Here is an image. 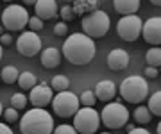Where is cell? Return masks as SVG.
I'll return each mask as SVG.
<instances>
[{
  "mask_svg": "<svg viewBox=\"0 0 161 134\" xmlns=\"http://www.w3.org/2000/svg\"><path fill=\"white\" fill-rule=\"evenodd\" d=\"M95 52H97L95 41L84 36L82 32H75L64 40L61 56L68 59V63L75 64V66H82V64L92 63V59L95 57Z\"/></svg>",
  "mask_w": 161,
  "mask_h": 134,
  "instance_id": "cell-1",
  "label": "cell"
},
{
  "mask_svg": "<svg viewBox=\"0 0 161 134\" xmlns=\"http://www.w3.org/2000/svg\"><path fill=\"white\" fill-rule=\"evenodd\" d=\"M22 134H52L54 131V116L47 109L32 107L20 118Z\"/></svg>",
  "mask_w": 161,
  "mask_h": 134,
  "instance_id": "cell-2",
  "label": "cell"
},
{
  "mask_svg": "<svg viewBox=\"0 0 161 134\" xmlns=\"http://www.w3.org/2000/svg\"><path fill=\"white\" fill-rule=\"evenodd\" d=\"M118 91H120V97L125 102L140 104V102H143L149 97V84H147V81H145L143 77L131 75L122 81Z\"/></svg>",
  "mask_w": 161,
  "mask_h": 134,
  "instance_id": "cell-3",
  "label": "cell"
},
{
  "mask_svg": "<svg viewBox=\"0 0 161 134\" xmlns=\"http://www.w3.org/2000/svg\"><path fill=\"white\" fill-rule=\"evenodd\" d=\"M109 25H111V20L108 16V13L102 11V9H97V11L82 16V22H80L82 34L92 38V40L93 38H104L109 30Z\"/></svg>",
  "mask_w": 161,
  "mask_h": 134,
  "instance_id": "cell-4",
  "label": "cell"
},
{
  "mask_svg": "<svg viewBox=\"0 0 161 134\" xmlns=\"http://www.w3.org/2000/svg\"><path fill=\"white\" fill-rule=\"evenodd\" d=\"M77 134H93L100 127V115L93 107H79L74 115V125Z\"/></svg>",
  "mask_w": 161,
  "mask_h": 134,
  "instance_id": "cell-5",
  "label": "cell"
},
{
  "mask_svg": "<svg viewBox=\"0 0 161 134\" xmlns=\"http://www.w3.org/2000/svg\"><path fill=\"white\" fill-rule=\"evenodd\" d=\"M127 120H129V111L120 102L106 104L102 113H100V122L108 129H120L127 125Z\"/></svg>",
  "mask_w": 161,
  "mask_h": 134,
  "instance_id": "cell-6",
  "label": "cell"
},
{
  "mask_svg": "<svg viewBox=\"0 0 161 134\" xmlns=\"http://www.w3.org/2000/svg\"><path fill=\"white\" fill-rule=\"evenodd\" d=\"M0 20H2V27L6 30H11V32L13 30H22L29 22V13L20 4H11L4 9Z\"/></svg>",
  "mask_w": 161,
  "mask_h": 134,
  "instance_id": "cell-7",
  "label": "cell"
},
{
  "mask_svg": "<svg viewBox=\"0 0 161 134\" xmlns=\"http://www.w3.org/2000/svg\"><path fill=\"white\" fill-rule=\"evenodd\" d=\"M52 107H54V113L58 115L59 118H70L74 116L75 113L79 111V97L72 91H61L58 93L54 99H52Z\"/></svg>",
  "mask_w": 161,
  "mask_h": 134,
  "instance_id": "cell-8",
  "label": "cell"
},
{
  "mask_svg": "<svg viewBox=\"0 0 161 134\" xmlns=\"http://www.w3.org/2000/svg\"><path fill=\"white\" fill-rule=\"evenodd\" d=\"M142 18L136 14H129V16H122L116 24V32L124 41H136L142 34Z\"/></svg>",
  "mask_w": 161,
  "mask_h": 134,
  "instance_id": "cell-9",
  "label": "cell"
},
{
  "mask_svg": "<svg viewBox=\"0 0 161 134\" xmlns=\"http://www.w3.org/2000/svg\"><path fill=\"white\" fill-rule=\"evenodd\" d=\"M16 48L18 52L25 56V57H32L41 50V38L38 36V32L32 30H25L18 36L16 40Z\"/></svg>",
  "mask_w": 161,
  "mask_h": 134,
  "instance_id": "cell-10",
  "label": "cell"
},
{
  "mask_svg": "<svg viewBox=\"0 0 161 134\" xmlns=\"http://www.w3.org/2000/svg\"><path fill=\"white\" fill-rule=\"evenodd\" d=\"M52 97H54V91L50 89V86H48L47 82H40V84H36V86L31 89L29 100L34 107L45 109L47 105L52 102Z\"/></svg>",
  "mask_w": 161,
  "mask_h": 134,
  "instance_id": "cell-11",
  "label": "cell"
},
{
  "mask_svg": "<svg viewBox=\"0 0 161 134\" xmlns=\"http://www.w3.org/2000/svg\"><path fill=\"white\" fill-rule=\"evenodd\" d=\"M142 36L150 45H159L161 41V18L152 16L142 25Z\"/></svg>",
  "mask_w": 161,
  "mask_h": 134,
  "instance_id": "cell-12",
  "label": "cell"
},
{
  "mask_svg": "<svg viewBox=\"0 0 161 134\" xmlns=\"http://www.w3.org/2000/svg\"><path fill=\"white\" fill-rule=\"evenodd\" d=\"M34 13H36V18H40L41 22L52 20L59 13L58 2H54V0H38L34 4Z\"/></svg>",
  "mask_w": 161,
  "mask_h": 134,
  "instance_id": "cell-13",
  "label": "cell"
},
{
  "mask_svg": "<svg viewBox=\"0 0 161 134\" xmlns=\"http://www.w3.org/2000/svg\"><path fill=\"white\" fill-rule=\"evenodd\" d=\"M129 61H131V57H129V54L125 52V50H122V48H115V50H111L109 54H108V57H106V63H108V66H109L111 70H125L127 66H129Z\"/></svg>",
  "mask_w": 161,
  "mask_h": 134,
  "instance_id": "cell-14",
  "label": "cell"
},
{
  "mask_svg": "<svg viewBox=\"0 0 161 134\" xmlns=\"http://www.w3.org/2000/svg\"><path fill=\"white\" fill-rule=\"evenodd\" d=\"M93 95H95V99L104 100V102L113 100L116 95V84L111 79H104V81L97 82V86L93 89Z\"/></svg>",
  "mask_w": 161,
  "mask_h": 134,
  "instance_id": "cell-15",
  "label": "cell"
},
{
  "mask_svg": "<svg viewBox=\"0 0 161 134\" xmlns=\"http://www.w3.org/2000/svg\"><path fill=\"white\" fill-rule=\"evenodd\" d=\"M61 50L56 47H48L45 48L43 52H41V64L45 66V68H56V66H59V63H61Z\"/></svg>",
  "mask_w": 161,
  "mask_h": 134,
  "instance_id": "cell-16",
  "label": "cell"
},
{
  "mask_svg": "<svg viewBox=\"0 0 161 134\" xmlns=\"http://www.w3.org/2000/svg\"><path fill=\"white\" fill-rule=\"evenodd\" d=\"M113 7H115L116 13L129 16V14H136V11L140 9V2L138 0H115Z\"/></svg>",
  "mask_w": 161,
  "mask_h": 134,
  "instance_id": "cell-17",
  "label": "cell"
},
{
  "mask_svg": "<svg viewBox=\"0 0 161 134\" xmlns=\"http://www.w3.org/2000/svg\"><path fill=\"white\" fill-rule=\"evenodd\" d=\"M72 9H74L75 16H86V14H90V13H93V11H97V9H100V2H98V0L74 2Z\"/></svg>",
  "mask_w": 161,
  "mask_h": 134,
  "instance_id": "cell-18",
  "label": "cell"
},
{
  "mask_svg": "<svg viewBox=\"0 0 161 134\" xmlns=\"http://www.w3.org/2000/svg\"><path fill=\"white\" fill-rule=\"evenodd\" d=\"M18 86L22 88V89H32V88L36 86V75L32 73V72H29V70H25V72H22L20 75H18Z\"/></svg>",
  "mask_w": 161,
  "mask_h": 134,
  "instance_id": "cell-19",
  "label": "cell"
},
{
  "mask_svg": "<svg viewBox=\"0 0 161 134\" xmlns=\"http://www.w3.org/2000/svg\"><path fill=\"white\" fill-rule=\"evenodd\" d=\"M18 75H20V72L16 70V66L7 64V66H4L2 72H0V81H4L6 84H13V82L18 81Z\"/></svg>",
  "mask_w": 161,
  "mask_h": 134,
  "instance_id": "cell-20",
  "label": "cell"
},
{
  "mask_svg": "<svg viewBox=\"0 0 161 134\" xmlns=\"http://www.w3.org/2000/svg\"><path fill=\"white\" fill-rule=\"evenodd\" d=\"M145 61H147V64H149L150 68H159V64H161V50L158 47L149 48L147 54H145Z\"/></svg>",
  "mask_w": 161,
  "mask_h": 134,
  "instance_id": "cell-21",
  "label": "cell"
},
{
  "mask_svg": "<svg viewBox=\"0 0 161 134\" xmlns=\"http://www.w3.org/2000/svg\"><path fill=\"white\" fill-rule=\"evenodd\" d=\"M132 115H134V120H136L140 125H147V123H150V120H152V115H150V111L147 109L145 105H138Z\"/></svg>",
  "mask_w": 161,
  "mask_h": 134,
  "instance_id": "cell-22",
  "label": "cell"
},
{
  "mask_svg": "<svg viewBox=\"0 0 161 134\" xmlns=\"http://www.w3.org/2000/svg\"><path fill=\"white\" fill-rule=\"evenodd\" d=\"M68 88H70V79L66 75H56L50 82V89H56L58 93L68 91Z\"/></svg>",
  "mask_w": 161,
  "mask_h": 134,
  "instance_id": "cell-23",
  "label": "cell"
},
{
  "mask_svg": "<svg viewBox=\"0 0 161 134\" xmlns=\"http://www.w3.org/2000/svg\"><path fill=\"white\" fill-rule=\"evenodd\" d=\"M147 109L150 111V115H152V113H154L156 116L161 115V91H156L154 95L149 97V105H147Z\"/></svg>",
  "mask_w": 161,
  "mask_h": 134,
  "instance_id": "cell-24",
  "label": "cell"
},
{
  "mask_svg": "<svg viewBox=\"0 0 161 134\" xmlns=\"http://www.w3.org/2000/svg\"><path fill=\"white\" fill-rule=\"evenodd\" d=\"M29 100H27V97L23 93H14L11 97V107L13 109H25V104H27Z\"/></svg>",
  "mask_w": 161,
  "mask_h": 134,
  "instance_id": "cell-25",
  "label": "cell"
},
{
  "mask_svg": "<svg viewBox=\"0 0 161 134\" xmlns=\"http://www.w3.org/2000/svg\"><path fill=\"white\" fill-rule=\"evenodd\" d=\"M79 104H82L84 107H93L97 104V99H95L93 91H82L79 97Z\"/></svg>",
  "mask_w": 161,
  "mask_h": 134,
  "instance_id": "cell-26",
  "label": "cell"
},
{
  "mask_svg": "<svg viewBox=\"0 0 161 134\" xmlns=\"http://www.w3.org/2000/svg\"><path fill=\"white\" fill-rule=\"evenodd\" d=\"M59 14H61V18H63V24L64 22L75 20V13H74V9H72V6H63L61 9H59Z\"/></svg>",
  "mask_w": 161,
  "mask_h": 134,
  "instance_id": "cell-27",
  "label": "cell"
},
{
  "mask_svg": "<svg viewBox=\"0 0 161 134\" xmlns=\"http://www.w3.org/2000/svg\"><path fill=\"white\" fill-rule=\"evenodd\" d=\"M52 134H77V131H75V129L72 127V125L61 123V125H58V127H54Z\"/></svg>",
  "mask_w": 161,
  "mask_h": 134,
  "instance_id": "cell-28",
  "label": "cell"
},
{
  "mask_svg": "<svg viewBox=\"0 0 161 134\" xmlns=\"http://www.w3.org/2000/svg\"><path fill=\"white\" fill-rule=\"evenodd\" d=\"M2 116H4V120H6L7 123H13V122H16L18 120V111L13 109V107H7V109H4Z\"/></svg>",
  "mask_w": 161,
  "mask_h": 134,
  "instance_id": "cell-29",
  "label": "cell"
},
{
  "mask_svg": "<svg viewBox=\"0 0 161 134\" xmlns=\"http://www.w3.org/2000/svg\"><path fill=\"white\" fill-rule=\"evenodd\" d=\"M27 25L31 27V30H32V32L43 29V22H41L40 18H36V16H29V22H27Z\"/></svg>",
  "mask_w": 161,
  "mask_h": 134,
  "instance_id": "cell-30",
  "label": "cell"
},
{
  "mask_svg": "<svg viewBox=\"0 0 161 134\" xmlns=\"http://www.w3.org/2000/svg\"><path fill=\"white\" fill-rule=\"evenodd\" d=\"M54 32H56V36H66L68 34V27H66V24L59 22V24L54 25Z\"/></svg>",
  "mask_w": 161,
  "mask_h": 134,
  "instance_id": "cell-31",
  "label": "cell"
},
{
  "mask_svg": "<svg viewBox=\"0 0 161 134\" xmlns=\"http://www.w3.org/2000/svg\"><path fill=\"white\" fill-rule=\"evenodd\" d=\"M11 43H13V36L11 34L4 32V34L0 36V45H2V48L4 47H11Z\"/></svg>",
  "mask_w": 161,
  "mask_h": 134,
  "instance_id": "cell-32",
  "label": "cell"
},
{
  "mask_svg": "<svg viewBox=\"0 0 161 134\" xmlns=\"http://www.w3.org/2000/svg\"><path fill=\"white\" fill-rule=\"evenodd\" d=\"M145 75L149 77V79H156V77H158V68H150V66H147V68H145Z\"/></svg>",
  "mask_w": 161,
  "mask_h": 134,
  "instance_id": "cell-33",
  "label": "cell"
},
{
  "mask_svg": "<svg viewBox=\"0 0 161 134\" xmlns=\"http://www.w3.org/2000/svg\"><path fill=\"white\" fill-rule=\"evenodd\" d=\"M0 134H14V132L11 131V127H9L7 123L0 122Z\"/></svg>",
  "mask_w": 161,
  "mask_h": 134,
  "instance_id": "cell-34",
  "label": "cell"
},
{
  "mask_svg": "<svg viewBox=\"0 0 161 134\" xmlns=\"http://www.w3.org/2000/svg\"><path fill=\"white\" fill-rule=\"evenodd\" d=\"M129 134H150V132L147 131V129H143V127H138V129L134 127L132 131H129Z\"/></svg>",
  "mask_w": 161,
  "mask_h": 134,
  "instance_id": "cell-35",
  "label": "cell"
},
{
  "mask_svg": "<svg viewBox=\"0 0 161 134\" xmlns=\"http://www.w3.org/2000/svg\"><path fill=\"white\" fill-rule=\"evenodd\" d=\"M36 0H25V6H34Z\"/></svg>",
  "mask_w": 161,
  "mask_h": 134,
  "instance_id": "cell-36",
  "label": "cell"
},
{
  "mask_svg": "<svg viewBox=\"0 0 161 134\" xmlns=\"http://www.w3.org/2000/svg\"><path fill=\"white\" fill-rule=\"evenodd\" d=\"M150 4H152V6H156V7H159V6H161V2H159V0H152Z\"/></svg>",
  "mask_w": 161,
  "mask_h": 134,
  "instance_id": "cell-37",
  "label": "cell"
},
{
  "mask_svg": "<svg viewBox=\"0 0 161 134\" xmlns=\"http://www.w3.org/2000/svg\"><path fill=\"white\" fill-rule=\"evenodd\" d=\"M156 134H161V123L158 125V131H156Z\"/></svg>",
  "mask_w": 161,
  "mask_h": 134,
  "instance_id": "cell-38",
  "label": "cell"
},
{
  "mask_svg": "<svg viewBox=\"0 0 161 134\" xmlns=\"http://www.w3.org/2000/svg\"><path fill=\"white\" fill-rule=\"evenodd\" d=\"M2 113H4V107H2V102H0V116H2Z\"/></svg>",
  "mask_w": 161,
  "mask_h": 134,
  "instance_id": "cell-39",
  "label": "cell"
},
{
  "mask_svg": "<svg viewBox=\"0 0 161 134\" xmlns=\"http://www.w3.org/2000/svg\"><path fill=\"white\" fill-rule=\"evenodd\" d=\"M2 54H4V50H2V45H0V61H2Z\"/></svg>",
  "mask_w": 161,
  "mask_h": 134,
  "instance_id": "cell-40",
  "label": "cell"
},
{
  "mask_svg": "<svg viewBox=\"0 0 161 134\" xmlns=\"http://www.w3.org/2000/svg\"><path fill=\"white\" fill-rule=\"evenodd\" d=\"M100 134H111V132H100Z\"/></svg>",
  "mask_w": 161,
  "mask_h": 134,
  "instance_id": "cell-41",
  "label": "cell"
},
{
  "mask_svg": "<svg viewBox=\"0 0 161 134\" xmlns=\"http://www.w3.org/2000/svg\"><path fill=\"white\" fill-rule=\"evenodd\" d=\"M0 82H2V81H0Z\"/></svg>",
  "mask_w": 161,
  "mask_h": 134,
  "instance_id": "cell-42",
  "label": "cell"
}]
</instances>
